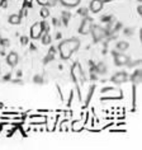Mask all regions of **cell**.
Wrapping results in <instances>:
<instances>
[{
	"label": "cell",
	"instance_id": "e0dca14e",
	"mask_svg": "<svg viewBox=\"0 0 142 150\" xmlns=\"http://www.w3.org/2000/svg\"><path fill=\"white\" fill-rule=\"evenodd\" d=\"M0 69H1V67H0ZM0 71H1V70H0Z\"/></svg>",
	"mask_w": 142,
	"mask_h": 150
},
{
	"label": "cell",
	"instance_id": "5bb4252c",
	"mask_svg": "<svg viewBox=\"0 0 142 150\" xmlns=\"http://www.w3.org/2000/svg\"><path fill=\"white\" fill-rule=\"evenodd\" d=\"M36 1L38 3L39 5H42V6H46V5L50 4V0H36Z\"/></svg>",
	"mask_w": 142,
	"mask_h": 150
},
{
	"label": "cell",
	"instance_id": "3957f363",
	"mask_svg": "<svg viewBox=\"0 0 142 150\" xmlns=\"http://www.w3.org/2000/svg\"><path fill=\"white\" fill-rule=\"evenodd\" d=\"M91 27H93V21H91V18H84L83 22H81V24H80V27H79V33L80 35H89L91 31Z\"/></svg>",
	"mask_w": 142,
	"mask_h": 150
},
{
	"label": "cell",
	"instance_id": "2e32d148",
	"mask_svg": "<svg viewBox=\"0 0 142 150\" xmlns=\"http://www.w3.org/2000/svg\"><path fill=\"white\" fill-rule=\"evenodd\" d=\"M24 1H25V4H27V5H31L33 0H24Z\"/></svg>",
	"mask_w": 142,
	"mask_h": 150
},
{
	"label": "cell",
	"instance_id": "4fadbf2b",
	"mask_svg": "<svg viewBox=\"0 0 142 150\" xmlns=\"http://www.w3.org/2000/svg\"><path fill=\"white\" fill-rule=\"evenodd\" d=\"M42 42H43L44 45H48V43L51 42V38H50V36H48L47 33H46V35L43 36V40H42Z\"/></svg>",
	"mask_w": 142,
	"mask_h": 150
},
{
	"label": "cell",
	"instance_id": "9a60e30c",
	"mask_svg": "<svg viewBox=\"0 0 142 150\" xmlns=\"http://www.w3.org/2000/svg\"><path fill=\"white\" fill-rule=\"evenodd\" d=\"M137 12H138V14H142V5H140L137 8Z\"/></svg>",
	"mask_w": 142,
	"mask_h": 150
},
{
	"label": "cell",
	"instance_id": "9c48e42d",
	"mask_svg": "<svg viewBox=\"0 0 142 150\" xmlns=\"http://www.w3.org/2000/svg\"><path fill=\"white\" fill-rule=\"evenodd\" d=\"M93 35H94V38L95 41H99V40H102V37H103V31L100 29V27H96V25H93L91 27V31H90Z\"/></svg>",
	"mask_w": 142,
	"mask_h": 150
},
{
	"label": "cell",
	"instance_id": "277c9868",
	"mask_svg": "<svg viewBox=\"0 0 142 150\" xmlns=\"http://www.w3.org/2000/svg\"><path fill=\"white\" fill-rule=\"evenodd\" d=\"M129 56L124 55L123 52H117L114 54V62L117 66H124V65H128L129 64Z\"/></svg>",
	"mask_w": 142,
	"mask_h": 150
},
{
	"label": "cell",
	"instance_id": "5b68a950",
	"mask_svg": "<svg viewBox=\"0 0 142 150\" xmlns=\"http://www.w3.org/2000/svg\"><path fill=\"white\" fill-rule=\"evenodd\" d=\"M127 79H128V75L126 71H118L112 76V81L115 84H123L127 81Z\"/></svg>",
	"mask_w": 142,
	"mask_h": 150
},
{
	"label": "cell",
	"instance_id": "7a4b0ae2",
	"mask_svg": "<svg viewBox=\"0 0 142 150\" xmlns=\"http://www.w3.org/2000/svg\"><path fill=\"white\" fill-rule=\"evenodd\" d=\"M44 23H39V22H37L31 27V37L33 40H38L42 37L43 35V31H44Z\"/></svg>",
	"mask_w": 142,
	"mask_h": 150
},
{
	"label": "cell",
	"instance_id": "ba28073f",
	"mask_svg": "<svg viewBox=\"0 0 142 150\" xmlns=\"http://www.w3.org/2000/svg\"><path fill=\"white\" fill-rule=\"evenodd\" d=\"M81 0H60V3L66 8H75L80 4Z\"/></svg>",
	"mask_w": 142,
	"mask_h": 150
},
{
	"label": "cell",
	"instance_id": "30bf717a",
	"mask_svg": "<svg viewBox=\"0 0 142 150\" xmlns=\"http://www.w3.org/2000/svg\"><path fill=\"white\" fill-rule=\"evenodd\" d=\"M115 48H117L118 52H124V51H127L129 48V45H128V42H126V41H121V42L117 43Z\"/></svg>",
	"mask_w": 142,
	"mask_h": 150
},
{
	"label": "cell",
	"instance_id": "52a82bcc",
	"mask_svg": "<svg viewBox=\"0 0 142 150\" xmlns=\"http://www.w3.org/2000/svg\"><path fill=\"white\" fill-rule=\"evenodd\" d=\"M18 61H19V56H18L17 52H10V54L6 55V62H8L9 66H15Z\"/></svg>",
	"mask_w": 142,
	"mask_h": 150
},
{
	"label": "cell",
	"instance_id": "8fae6325",
	"mask_svg": "<svg viewBox=\"0 0 142 150\" xmlns=\"http://www.w3.org/2000/svg\"><path fill=\"white\" fill-rule=\"evenodd\" d=\"M8 21H9V23L10 24H13V25H17V24H19L20 23V16L19 14H12V16H9L8 18Z\"/></svg>",
	"mask_w": 142,
	"mask_h": 150
},
{
	"label": "cell",
	"instance_id": "6da1fadb",
	"mask_svg": "<svg viewBox=\"0 0 142 150\" xmlns=\"http://www.w3.org/2000/svg\"><path fill=\"white\" fill-rule=\"evenodd\" d=\"M80 45H81L80 40H77V38H70V40L62 41V42L58 45V52H60L61 59H63V60L70 59L74 52L77 51Z\"/></svg>",
	"mask_w": 142,
	"mask_h": 150
},
{
	"label": "cell",
	"instance_id": "7c38bea8",
	"mask_svg": "<svg viewBox=\"0 0 142 150\" xmlns=\"http://www.w3.org/2000/svg\"><path fill=\"white\" fill-rule=\"evenodd\" d=\"M41 17H42V18H48V17H50V9H48V8H44V6H43V8L42 9H41Z\"/></svg>",
	"mask_w": 142,
	"mask_h": 150
},
{
	"label": "cell",
	"instance_id": "8992f818",
	"mask_svg": "<svg viewBox=\"0 0 142 150\" xmlns=\"http://www.w3.org/2000/svg\"><path fill=\"white\" fill-rule=\"evenodd\" d=\"M103 6H104V1L103 0H91L90 1V5H89V9H90V12L91 13H99L100 10L103 9Z\"/></svg>",
	"mask_w": 142,
	"mask_h": 150
}]
</instances>
